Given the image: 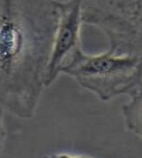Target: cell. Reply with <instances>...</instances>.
Instances as JSON below:
<instances>
[{"label": "cell", "mask_w": 142, "mask_h": 158, "mask_svg": "<svg viewBox=\"0 0 142 158\" xmlns=\"http://www.w3.org/2000/svg\"><path fill=\"white\" fill-rule=\"evenodd\" d=\"M58 20V0H0V107L35 114Z\"/></svg>", "instance_id": "6da1fadb"}, {"label": "cell", "mask_w": 142, "mask_h": 158, "mask_svg": "<svg viewBox=\"0 0 142 158\" xmlns=\"http://www.w3.org/2000/svg\"><path fill=\"white\" fill-rule=\"evenodd\" d=\"M60 73L74 79L86 90L103 102L130 95L142 82V57L103 53L89 54L78 50L62 66Z\"/></svg>", "instance_id": "7a4b0ae2"}, {"label": "cell", "mask_w": 142, "mask_h": 158, "mask_svg": "<svg viewBox=\"0 0 142 158\" xmlns=\"http://www.w3.org/2000/svg\"><path fill=\"white\" fill-rule=\"evenodd\" d=\"M82 19L104 33L111 52L142 57V0H83Z\"/></svg>", "instance_id": "3957f363"}, {"label": "cell", "mask_w": 142, "mask_h": 158, "mask_svg": "<svg viewBox=\"0 0 142 158\" xmlns=\"http://www.w3.org/2000/svg\"><path fill=\"white\" fill-rule=\"evenodd\" d=\"M83 0L58 1V20L54 38L53 49L46 73L45 85L50 86L60 74L62 66L67 62L81 45Z\"/></svg>", "instance_id": "277c9868"}, {"label": "cell", "mask_w": 142, "mask_h": 158, "mask_svg": "<svg viewBox=\"0 0 142 158\" xmlns=\"http://www.w3.org/2000/svg\"><path fill=\"white\" fill-rule=\"evenodd\" d=\"M128 96L130 101L122 106V114L127 129L142 140V82Z\"/></svg>", "instance_id": "5b68a950"}, {"label": "cell", "mask_w": 142, "mask_h": 158, "mask_svg": "<svg viewBox=\"0 0 142 158\" xmlns=\"http://www.w3.org/2000/svg\"><path fill=\"white\" fill-rule=\"evenodd\" d=\"M4 111L5 110L2 107H0V152L3 149L5 140H6V135H7L5 124H4Z\"/></svg>", "instance_id": "8992f818"}, {"label": "cell", "mask_w": 142, "mask_h": 158, "mask_svg": "<svg viewBox=\"0 0 142 158\" xmlns=\"http://www.w3.org/2000/svg\"><path fill=\"white\" fill-rule=\"evenodd\" d=\"M43 158H97V157H92V156H87V155H75V154L60 152V153H53V154L46 155Z\"/></svg>", "instance_id": "52a82bcc"}]
</instances>
